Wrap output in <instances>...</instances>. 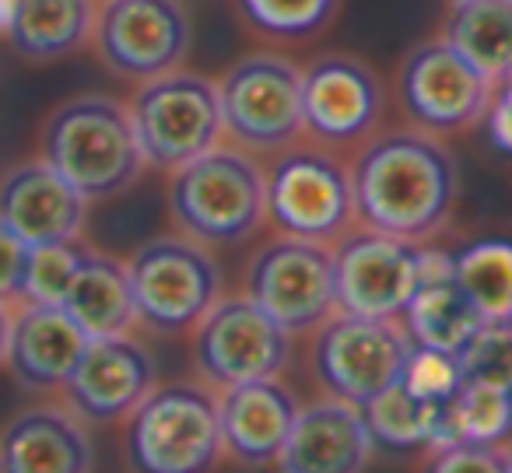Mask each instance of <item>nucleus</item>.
<instances>
[{
	"label": "nucleus",
	"mask_w": 512,
	"mask_h": 473,
	"mask_svg": "<svg viewBox=\"0 0 512 473\" xmlns=\"http://www.w3.org/2000/svg\"><path fill=\"white\" fill-rule=\"evenodd\" d=\"M362 414L369 421L372 438L390 449H411V445L432 449L446 435V403L421 400L400 379L365 403Z\"/></svg>",
	"instance_id": "26"
},
{
	"label": "nucleus",
	"mask_w": 512,
	"mask_h": 473,
	"mask_svg": "<svg viewBox=\"0 0 512 473\" xmlns=\"http://www.w3.org/2000/svg\"><path fill=\"white\" fill-rule=\"evenodd\" d=\"M88 337L64 305L29 302L11 319L4 361L15 379L29 389H64L85 351Z\"/></svg>",
	"instance_id": "20"
},
{
	"label": "nucleus",
	"mask_w": 512,
	"mask_h": 473,
	"mask_svg": "<svg viewBox=\"0 0 512 473\" xmlns=\"http://www.w3.org/2000/svg\"><path fill=\"white\" fill-rule=\"evenodd\" d=\"M463 379L512 389V316L484 319V326L456 351Z\"/></svg>",
	"instance_id": "31"
},
{
	"label": "nucleus",
	"mask_w": 512,
	"mask_h": 473,
	"mask_svg": "<svg viewBox=\"0 0 512 473\" xmlns=\"http://www.w3.org/2000/svg\"><path fill=\"white\" fill-rule=\"evenodd\" d=\"M158 386L155 358L130 333L116 337H88L64 393L74 414L95 424L127 417L151 389Z\"/></svg>",
	"instance_id": "16"
},
{
	"label": "nucleus",
	"mask_w": 512,
	"mask_h": 473,
	"mask_svg": "<svg viewBox=\"0 0 512 473\" xmlns=\"http://www.w3.org/2000/svg\"><path fill=\"white\" fill-rule=\"evenodd\" d=\"M88 200L46 158L11 169L0 183V221L25 242L78 239Z\"/></svg>",
	"instance_id": "19"
},
{
	"label": "nucleus",
	"mask_w": 512,
	"mask_h": 473,
	"mask_svg": "<svg viewBox=\"0 0 512 473\" xmlns=\"http://www.w3.org/2000/svg\"><path fill=\"white\" fill-rule=\"evenodd\" d=\"M383 78L355 53H320L302 67V134L334 151L362 148L383 123Z\"/></svg>",
	"instance_id": "12"
},
{
	"label": "nucleus",
	"mask_w": 512,
	"mask_h": 473,
	"mask_svg": "<svg viewBox=\"0 0 512 473\" xmlns=\"http://www.w3.org/2000/svg\"><path fill=\"white\" fill-rule=\"evenodd\" d=\"M267 221L278 235L337 246L358 228L351 162L327 144H285L264 165Z\"/></svg>",
	"instance_id": "4"
},
{
	"label": "nucleus",
	"mask_w": 512,
	"mask_h": 473,
	"mask_svg": "<svg viewBox=\"0 0 512 473\" xmlns=\"http://www.w3.org/2000/svg\"><path fill=\"white\" fill-rule=\"evenodd\" d=\"M127 109L144 162L162 172H176L179 165L193 162L225 134L218 85L183 67L141 81Z\"/></svg>",
	"instance_id": "6"
},
{
	"label": "nucleus",
	"mask_w": 512,
	"mask_h": 473,
	"mask_svg": "<svg viewBox=\"0 0 512 473\" xmlns=\"http://www.w3.org/2000/svg\"><path fill=\"white\" fill-rule=\"evenodd\" d=\"M25 256L29 246L0 221V302L22 298V281H25Z\"/></svg>",
	"instance_id": "34"
},
{
	"label": "nucleus",
	"mask_w": 512,
	"mask_h": 473,
	"mask_svg": "<svg viewBox=\"0 0 512 473\" xmlns=\"http://www.w3.org/2000/svg\"><path fill=\"white\" fill-rule=\"evenodd\" d=\"M505 445V442H502ZM505 470H512V449H509V445H505Z\"/></svg>",
	"instance_id": "39"
},
{
	"label": "nucleus",
	"mask_w": 512,
	"mask_h": 473,
	"mask_svg": "<svg viewBox=\"0 0 512 473\" xmlns=\"http://www.w3.org/2000/svg\"><path fill=\"white\" fill-rule=\"evenodd\" d=\"M95 25L92 0H15L11 43L29 60H57L74 53Z\"/></svg>",
	"instance_id": "23"
},
{
	"label": "nucleus",
	"mask_w": 512,
	"mask_h": 473,
	"mask_svg": "<svg viewBox=\"0 0 512 473\" xmlns=\"http://www.w3.org/2000/svg\"><path fill=\"white\" fill-rule=\"evenodd\" d=\"M428 466L435 470H505V445L470 442V438H449L432 445Z\"/></svg>",
	"instance_id": "33"
},
{
	"label": "nucleus",
	"mask_w": 512,
	"mask_h": 473,
	"mask_svg": "<svg viewBox=\"0 0 512 473\" xmlns=\"http://www.w3.org/2000/svg\"><path fill=\"white\" fill-rule=\"evenodd\" d=\"M400 382H404L414 396H421V400L449 403L456 389L463 386L460 358L449 351H439V347L414 344L411 354H407L404 372H400Z\"/></svg>",
	"instance_id": "32"
},
{
	"label": "nucleus",
	"mask_w": 512,
	"mask_h": 473,
	"mask_svg": "<svg viewBox=\"0 0 512 473\" xmlns=\"http://www.w3.org/2000/svg\"><path fill=\"white\" fill-rule=\"evenodd\" d=\"M442 36L491 81L512 67V0H453Z\"/></svg>",
	"instance_id": "24"
},
{
	"label": "nucleus",
	"mask_w": 512,
	"mask_h": 473,
	"mask_svg": "<svg viewBox=\"0 0 512 473\" xmlns=\"http://www.w3.org/2000/svg\"><path fill=\"white\" fill-rule=\"evenodd\" d=\"M246 295L288 333H313L337 312L334 246L278 235L253 253Z\"/></svg>",
	"instance_id": "10"
},
{
	"label": "nucleus",
	"mask_w": 512,
	"mask_h": 473,
	"mask_svg": "<svg viewBox=\"0 0 512 473\" xmlns=\"http://www.w3.org/2000/svg\"><path fill=\"white\" fill-rule=\"evenodd\" d=\"M418 242L355 228L334 246L337 312L355 316H404L418 291Z\"/></svg>",
	"instance_id": "15"
},
{
	"label": "nucleus",
	"mask_w": 512,
	"mask_h": 473,
	"mask_svg": "<svg viewBox=\"0 0 512 473\" xmlns=\"http://www.w3.org/2000/svg\"><path fill=\"white\" fill-rule=\"evenodd\" d=\"M358 228L425 242L446 225L460 176L439 134L421 127L376 130L351 158Z\"/></svg>",
	"instance_id": "1"
},
{
	"label": "nucleus",
	"mask_w": 512,
	"mask_h": 473,
	"mask_svg": "<svg viewBox=\"0 0 512 473\" xmlns=\"http://www.w3.org/2000/svg\"><path fill=\"white\" fill-rule=\"evenodd\" d=\"M292 354V333L274 323L253 298L228 295L211 305L193 326V365L214 389L281 375Z\"/></svg>",
	"instance_id": "11"
},
{
	"label": "nucleus",
	"mask_w": 512,
	"mask_h": 473,
	"mask_svg": "<svg viewBox=\"0 0 512 473\" xmlns=\"http://www.w3.org/2000/svg\"><path fill=\"white\" fill-rule=\"evenodd\" d=\"M376 438L362 407L348 400H316L299 407L278 466L288 473H355L372 459Z\"/></svg>",
	"instance_id": "18"
},
{
	"label": "nucleus",
	"mask_w": 512,
	"mask_h": 473,
	"mask_svg": "<svg viewBox=\"0 0 512 473\" xmlns=\"http://www.w3.org/2000/svg\"><path fill=\"white\" fill-rule=\"evenodd\" d=\"M484 116H488L491 141L512 155V95L502 92V88L495 85V95H491V106H488V113H484Z\"/></svg>",
	"instance_id": "35"
},
{
	"label": "nucleus",
	"mask_w": 512,
	"mask_h": 473,
	"mask_svg": "<svg viewBox=\"0 0 512 473\" xmlns=\"http://www.w3.org/2000/svg\"><path fill=\"white\" fill-rule=\"evenodd\" d=\"M313 333V375L330 396L358 407L400 379L414 347L400 316L334 312Z\"/></svg>",
	"instance_id": "9"
},
{
	"label": "nucleus",
	"mask_w": 512,
	"mask_h": 473,
	"mask_svg": "<svg viewBox=\"0 0 512 473\" xmlns=\"http://www.w3.org/2000/svg\"><path fill=\"white\" fill-rule=\"evenodd\" d=\"M498 88H502V92H509V95H512V67H509V74H505V78L498 81Z\"/></svg>",
	"instance_id": "38"
},
{
	"label": "nucleus",
	"mask_w": 512,
	"mask_h": 473,
	"mask_svg": "<svg viewBox=\"0 0 512 473\" xmlns=\"http://www.w3.org/2000/svg\"><path fill=\"white\" fill-rule=\"evenodd\" d=\"M221 127L232 144L271 155L302 137V67L281 53H249L218 81Z\"/></svg>",
	"instance_id": "8"
},
{
	"label": "nucleus",
	"mask_w": 512,
	"mask_h": 473,
	"mask_svg": "<svg viewBox=\"0 0 512 473\" xmlns=\"http://www.w3.org/2000/svg\"><path fill=\"white\" fill-rule=\"evenodd\" d=\"M127 456L144 473H197L218 463V389L197 382L155 386L127 414Z\"/></svg>",
	"instance_id": "5"
},
{
	"label": "nucleus",
	"mask_w": 512,
	"mask_h": 473,
	"mask_svg": "<svg viewBox=\"0 0 512 473\" xmlns=\"http://www.w3.org/2000/svg\"><path fill=\"white\" fill-rule=\"evenodd\" d=\"M341 0H232L249 36L264 43H306L334 22Z\"/></svg>",
	"instance_id": "27"
},
{
	"label": "nucleus",
	"mask_w": 512,
	"mask_h": 473,
	"mask_svg": "<svg viewBox=\"0 0 512 473\" xmlns=\"http://www.w3.org/2000/svg\"><path fill=\"white\" fill-rule=\"evenodd\" d=\"M4 305L8 302H0V361H4V351H8V333H11V316Z\"/></svg>",
	"instance_id": "36"
},
{
	"label": "nucleus",
	"mask_w": 512,
	"mask_h": 473,
	"mask_svg": "<svg viewBox=\"0 0 512 473\" xmlns=\"http://www.w3.org/2000/svg\"><path fill=\"white\" fill-rule=\"evenodd\" d=\"M64 309L85 337H116L130 333L137 323L130 274L120 260L102 253H85L67 288Z\"/></svg>",
	"instance_id": "22"
},
{
	"label": "nucleus",
	"mask_w": 512,
	"mask_h": 473,
	"mask_svg": "<svg viewBox=\"0 0 512 473\" xmlns=\"http://www.w3.org/2000/svg\"><path fill=\"white\" fill-rule=\"evenodd\" d=\"M509 435H512V389L463 379V386L446 403V435L439 442L470 438V442L502 445Z\"/></svg>",
	"instance_id": "29"
},
{
	"label": "nucleus",
	"mask_w": 512,
	"mask_h": 473,
	"mask_svg": "<svg viewBox=\"0 0 512 473\" xmlns=\"http://www.w3.org/2000/svg\"><path fill=\"white\" fill-rule=\"evenodd\" d=\"M81 256H85V249L74 246V239L29 246V256H25V281H22L25 302L64 305Z\"/></svg>",
	"instance_id": "30"
},
{
	"label": "nucleus",
	"mask_w": 512,
	"mask_h": 473,
	"mask_svg": "<svg viewBox=\"0 0 512 473\" xmlns=\"http://www.w3.org/2000/svg\"><path fill=\"white\" fill-rule=\"evenodd\" d=\"M0 466L11 473H81L92 466V442L74 414L32 407L0 431Z\"/></svg>",
	"instance_id": "21"
},
{
	"label": "nucleus",
	"mask_w": 512,
	"mask_h": 473,
	"mask_svg": "<svg viewBox=\"0 0 512 473\" xmlns=\"http://www.w3.org/2000/svg\"><path fill=\"white\" fill-rule=\"evenodd\" d=\"M43 158L85 200L116 197L148 165L130 109L109 95H78L53 109L43 127Z\"/></svg>",
	"instance_id": "2"
},
{
	"label": "nucleus",
	"mask_w": 512,
	"mask_h": 473,
	"mask_svg": "<svg viewBox=\"0 0 512 473\" xmlns=\"http://www.w3.org/2000/svg\"><path fill=\"white\" fill-rule=\"evenodd\" d=\"M169 214L179 232L211 246H232L267 221L264 165L239 144H214L169 179Z\"/></svg>",
	"instance_id": "3"
},
{
	"label": "nucleus",
	"mask_w": 512,
	"mask_h": 473,
	"mask_svg": "<svg viewBox=\"0 0 512 473\" xmlns=\"http://www.w3.org/2000/svg\"><path fill=\"white\" fill-rule=\"evenodd\" d=\"M11 18H15V0H0V32L11 29Z\"/></svg>",
	"instance_id": "37"
},
{
	"label": "nucleus",
	"mask_w": 512,
	"mask_h": 473,
	"mask_svg": "<svg viewBox=\"0 0 512 473\" xmlns=\"http://www.w3.org/2000/svg\"><path fill=\"white\" fill-rule=\"evenodd\" d=\"M92 36L102 64L116 78L148 81L183 67L190 18L179 0H102Z\"/></svg>",
	"instance_id": "14"
},
{
	"label": "nucleus",
	"mask_w": 512,
	"mask_h": 473,
	"mask_svg": "<svg viewBox=\"0 0 512 473\" xmlns=\"http://www.w3.org/2000/svg\"><path fill=\"white\" fill-rule=\"evenodd\" d=\"M453 281L484 319L512 316V242L488 239L453 256Z\"/></svg>",
	"instance_id": "28"
},
{
	"label": "nucleus",
	"mask_w": 512,
	"mask_h": 473,
	"mask_svg": "<svg viewBox=\"0 0 512 473\" xmlns=\"http://www.w3.org/2000/svg\"><path fill=\"white\" fill-rule=\"evenodd\" d=\"M400 319H404L414 344L439 347V351H449V354L460 351V347L484 326L481 309L463 295V288L453 277L421 284Z\"/></svg>",
	"instance_id": "25"
},
{
	"label": "nucleus",
	"mask_w": 512,
	"mask_h": 473,
	"mask_svg": "<svg viewBox=\"0 0 512 473\" xmlns=\"http://www.w3.org/2000/svg\"><path fill=\"white\" fill-rule=\"evenodd\" d=\"M295 414H299V400L285 382H278V375L218 389L221 452L246 466L278 463Z\"/></svg>",
	"instance_id": "17"
},
{
	"label": "nucleus",
	"mask_w": 512,
	"mask_h": 473,
	"mask_svg": "<svg viewBox=\"0 0 512 473\" xmlns=\"http://www.w3.org/2000/svg\"><path fill=\"white\" fill-rule=\"evenodd\" d=\"M137 323L155 333H186L221 295V270L190 235L151 239L127 263Z\"/></svg>",
	"instance_id": "7"
},
{
	"label": "nucleus",
	"mask_w": 512,
	"mask_h": 473,
	"mask_svg": "<svg viewBox=\"0 0 512 473\" xmlns=\"http://www.w3.org/2000/svg\"><path fill=\"white\" fill-rule=\"evenodd\" d=\"M495 85L498 81L484 78L446 36L414 46L397 74L400 102L411 123L432 134L474 127L488 113Z\"/></svg>",
	"instance_id": "13"
}]
</instances>
